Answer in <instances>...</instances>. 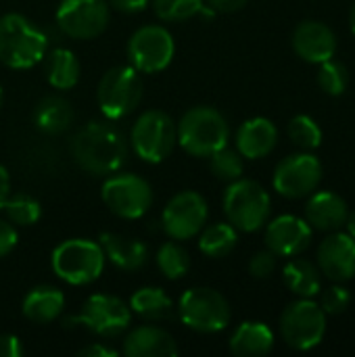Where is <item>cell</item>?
I'll return each instance as SVG.
<instances>
[{"mask_svg": "<svg viewBox=\"0 0 355 357\" xmlns=\"http://www.w3.org/2000/svg\"><path fill=\"white\" fill-rule=\"evenodd\" d=\"M71 157L92 176H111L126 163L128 140L113 123L90 121L73 134Z\"/></svg>", "mask_w": 355, "mask_h": 357, "instance_id": "1", "label": "cell"}, {"mask_svg": "<svg viewBox=\"0 0 355 357\" xmlns=\"http://www.w3.org/2000/svg\"><path fill=\"white\" fill-rule=\"evenodd\" d=\"M48 36L27 17H0V61L10 69H29L46 56Z\"/></svg>", "mask_w": 355, "mask_h": 357, "instance_id": "2", "label": "cell"}, {"mask_svg": "<svg viewBox=\"0 0 355 357\" xmlns=\"http://www.w3.org/2000/svg\"><path fill=\"white\" fill-rule=\"evenodd\" d=\"M178 144L192 157H211L224 149L230 138L226 117L213 107L188 109L176 126Z\"/></svg>", "mask_w": 355, "mask_h": 357, "instance_id": "3", "label": "cell"}, {"mask_svg": "<svg viewBox=\"0 0 355 357\" xmlns=\"http://www.w3.org/2000/svg\"><path fill=\"white\" fill-rule=\"evenodd\" d=\"M105 259L100 243L90 238H69L52 251V270L67 284L84 287L100 278Z\"/></svg>", "mask_w": 355, "mask_h": 357, "instance_id": "4", "label": "cell"}, {"mask_svg": "<svg viewBox=\"0 0 355 357\" xmlns=\"http://www.w3.org/2000/svg\"><path fill=\"white\" fill-rule=\"evenodd\" d=\"M272 201L268 190L253 180H234L224 192V213L241 232H257L268 224Z\"/></svg>", "mask_w": 355, "mask_h": 357, "instance_id": "5", "label": "cell"}, {"mask_svg": "<svg viewBox=\"0 0 355 357\" xmlns=\"http://www.w3.org/2000/svg\"><path fill=\"white\" fill-rule=\"evenodd\" d=\"M178 316L182 324L195 333L213 335L230 324L232 312L228 299L213 289H188L178 301Z\"/></svg>", "mask_w": 355, "mask_h": 357, "instance_id": "6", "label": "cell"}, {"mask_svg": "<svg viewBox=\"0 0 355 357\" xmlns=\"http://www.w3.org/2000/svg\"><path fill=\"white\" fill-rule=\"evenodd\" d=\"M132 149L146 163H161L178 144L176 121L161 109L144 111L132 128Z\"/></svg>", "mask_w": 355, "mask_h": 357, "instance_id": "7", "label": "cell"}, {"mask_svg": "<svg viewBox=\"0 0 355 357\" xmlns=\"http://www.w3.org/2000/svg\"><path fill=\"white\" fill-rule=\"evenodd\" d=\"M142 98V79L132 65L111 67L98 82L96 100L107 119L130 115Z\"/></svg>", "mask_w": 355, "mask_h": 357, "instance_id": "8", "label": "cell"}, {"mask_svg": "<svg viewBox=\"0 0 355 357\" xmlns=\"http://www.w3.org/2000/svg\"><path fill=\"white\" fill-rule=\"evenodd\" d=\"M280 335L285 343L297 351H310L318 347L326 335V314L312 301L301 297L299 301L287 305L280 316Z\"/></svg>", "mask_w": 355, "mask_h": 357, "instance_id": "9", "label": "cell"}, {"mask_svg": "<svg viewBox=\"0 0 355 357\" xmlns=\"http://www.w3.org/2000/svg\"><path fill=\"white\" fill-rule=\"evenodd\" d=\"M132 322V310L119 297L113 295H90L80 314L65 320V328L84 326L98 337H117Z\"/></svg>", "mask_w": 355, "mask_h": 357, "instance_id": "10", "label": "cell"}, {"mask_svg": "<svg viewBox=\"0 0 355 357\" xmlns=\"http://www.w3.org/2000/svg\"><path fill=\"white\" fill-rule=\"evenodd\" d=\"M100 197L107 209L123 220H138L153 205L151 184L136 174H111L103 182Z\"/></svg>", "mask_w": 355, "mask_h": 357, "instance_id": "11", "label": "cell"}, {"mask_svg": "<svg viewBox=\"0 0 355 357\" xmlns=\"http://www.w3.org/2000/svg\"><path fill=\"white\" fill-rule=\"evenodd\" d=\"M176 52L174 36L163 25H142L128 42L130 65L140 73L163 71Z\"/></svg>", "mask_w": 355, "mask_h": 357, "instance_id": "12", "label": "cell"}, {"mask_svg": "<svg viewBox=\"0 0 355 357\" xmlns=\"http://www.w3.org/2000/svg\"><path fill=\"white\" fill-rule=\"evenodd\" d=\"M207 222V201L195 190H182L174 195L163 213L161 228L174 241L195 238Z\"/></svg>", "mask_w": 355, "mask_h": 357, "instance_id": "13", "label": "cell"}, {"mask_svg": "<svg viewBox=\"0 0 355 357\" xmlns=\"http://www.w3.org/2000/svg\"><path fill=\"white\" fill-rule=\"evenodd\" d=\"M322 180V163L312 153L285 157L274 169V190L287 199H303L312 195Z\"/></svg>", "mask_w": 355, "mask_h": 357, "instance_id": "14", "label": "cell"}, {"mask_svg": "<svg viewBox=\"0 0 355 357\" xmlns=\"http://www.w3.org/2000/svg\"><path fill=\"white\" fill-rule=\"evenodd\" d=\"M109 4L105 0H63L56 8V25L73 40H92L107 29Z\"/></svg>", "mask_w": 355, "mask_h": 357, "instance_id": "15", "label": "cell"}, {"mask_svg": "<svg viewBox=\"0 0 355 357\" xmlns=\"http://www.w3.org/2000/svg\"><path fill=\"white\" fill-rule=\"evenodd\" d=\"M316 257L320 274L335 282H347L355 276V238L347 232H328Z\"/></svg>", "mask_w": 355, "mask_h": 357, "instance_id": "16", "label": "cell"}, {"mask_svg": "<svg viewBox=\"0 0 355 357\" xmlns=\"http://www.w3.org/2000/svg\"><path fill=\"white\" fill-rule=\"evenodd\" d=\"M312 243V226L297 215H278L266 228V245L276 257L301 255Z\"/></svg>", "mask_w": 355, "mask_h": 357, "instance_id": "17", "label": "cell"}, {"mask_svg": "<svg viewBox=\"0 0 355 357\" xmlns=\"http://www.w3.org/2000/svg\"><path fill=\"white\" fill-rule=\"evenodd\" d=\"M293 48L308 63H324L337 52V36L322 21H301L293 31Z\"/></svg>", "mask_w": 355, "mask_h": 357, "instance_id": "18", "label": "cell"}, {"mask_svg": "<svg viewBox=\"0 0 355 357\" xmlns=\"http://www.w3.org/2000/svg\"><path fill=\"white\" fill-rule=\"evenodd\" d=\"M347 203L341 195L333 190L314 192L305 205V222L322 232H337L345 226L347 220Z\"/></svg>", "mask_w": 355, "mask_h": 357, "instance_id": "19", "label": "cell"}, {"mask_svg": "<svg viewBox=\"0 0 355 357\" xmlns=\"http://www.w3.org/2000/svg\"><path fill=\"white\" fill-rule=\"evenodd\" d=\"M278 142V130L268 117H253L241 123L236 132V151L245 159L268 157Z\"/></svg>", "mask_w": 355, "mask_h": 357, "instance_id": "20", "label": "cell"}, {"mask_svg": "<svg viewBox=\"0 0 355 357\" xmlns=\"http://www.w3.org/2000/svg\"><path fill=\"white\" fill-rule=\"evenodd\" d=\"M123 354L128 357H174L180 354L174 337L153 324L134 328L123 341Z\"/></svg>", "mask_w": 355, "mask_h": 357, "instance_id": "21", "label": "cell"}, {"mask_svg": "<svg viewBox=\"0 0 355 357\" xmlns=\"http://www.w3.org/2000/svg\"><path fill=\"white\" fill-rule=\"evenodd\" d=\"M98 243L105 251V257L123 272H136L149 261V247L142 241L115 232H103Z\"/></svg>", "mask_w": 355, "mask_h": 357, "instance_id": "22", "label": "cell"}, {"mask_svg": "<svg viewBox=\"0 0 355 357\" xmlns=\"http://www.w3.org/2000/svg\"><path fill=\"white\" fill-rule=\"evenodd\" d=\"M65 310V295L56 287H33L25 297L21 312L33 324H50L54 322Z\"/></svg>", "mask_w": 355, "mask_h": 357, "instance_id": "23", "label": "cell"}, {"mask_svg": "<svg viewBox=\"0 0 355 357\" xmlns=\"http://www.w3.org/2000/svg\"><path fill=\"white\" fill-rule=\"evenodd\" d=\"M274 347V333L264 322H243L230 337V351L239 357L268 356Z\"/></svg>", "mask_w": 355, "mask_h": 357, "instance_id": "24", "label": "cell"}, {"mask_svg": "<svg viewBox=\"0 0 355 357\" xmlns=\"http://www.w3.org/2000/svg\"><path fill=\"white\" fill-rule=\"evenodd\" d=\"M71 121H73V109L69 100H65L63 96H56V94L44 96L33 109L36 128L48 136L63 134L71 126Z\"/></svg>", "mask_w": 355, "mask_h": 357, "instance_id": "25", "label": "cell"}, {"mask_svg": "<svg viewBox=\"0 0 355 357\" xmlns=\"http://www.w3.org/2000/svg\"><path fill=\"white\" fill-rule=\"evenodd\" d=\"M285 284L289 287L291 293H295L297 297H305L312 299L322 291V276L316 264L308 261V259H291L285 270Z\"/></svg>", "mask_w": 355, "mask_h": 357, "instance_id": "26", "label": "cell"}, {"mask_svg": "<svg viewBox=\"0 0 355 357\" xmlns=\"http://www.w3.org/2000/svg\"><path fill=\"white\" fill-rule=\"evenodd\" d=\"M46 79L56 90H71L80 82V61L69 48H54L46 59Z\"/></svg>", "mask_w": 355, "mask_h": 357, "instance_id": "27", "label": "cell"}, {"mask_svg": "<svg viewBox=\"0 0 355 357\" xmlns=\"http://www.w3.org/2000/svg\"><path fill=\"white\" fill-rule=\"evenodd\" d=\"M130 310L144 320H163L174 312V303L163 289L144 287L136 291L130 299Z\"/></svg>", "mask_w": 355, "mask_h": 357, "instance_id": "28", "label": "cell"}, {"mask_svg": "<svg viewBox=\"0 0 355 357\" xmlns=\"http://www.w3.org/2000/svg\"><path fill=\"white\" fill-rule=\"evenodd\" d=\"M199 234H201L199 236V249H201V253H205L211 259H220V257L230 255L239 243L236 228L232 224H224V222L211 224V226L203 228Z\"/></svg>", "mask_w": 355, "mask_h": 357, "instance_id": "29", "label": "cell"}, {"mask_svg": "<svg viewBox=\"0 0 355 357\" xmlns=\"http://www.w3.org/2000/svg\"><path fill=\"white\" fill-rule=\"evenodd\" d=\"M157 268L161 270V274L169 280H180L186 276L188 268H190V255L188 251L176 243H163L157 251Z\"/></svg>", "mask_w": 355, "mask_h": 357, "instance_id": "30", "label": "cell"}, {"mask_svg": "<svg viewBox=\"0 0 355 357\" xmlns=\"http://www.w3.org/2000/svg\"><path fill=\"white\" fill-rule=\"evenodd\" d=\"M8 222H13V226H31L40 220L42 215V207L40 203L25 195V192H19V195H8V199L4 201L2 205Z\"/></svg>", "mask_w": 355, "mask_h": 357, "instance_id": "31", "label": "cell"}, {"mask_svg": "<svg viewBox=\"0 0 355 357\" xmlns=\"http://www.w3.org/2000/svg\"><path fill=\"white\" fill-rule=\"evenodd\" d=\"M209 169L218 180L234 182L243 176V157L239 151L228 149V144L209 157Z\"/></svg>", "mask_w": 355, "mask_h": 357, "instance_id": "32", "label": "cell"}, {"mask_svg": "<svg viewBox=\"0 0 355 357\" xmlns=\"http://www.w3.org/2000/svg\"><path fill=\"white\" fill-rule=\"evenodd\" d=\"M289 136L303 151H314L322 144V130L310 115H295L289 123Z\"/></svg>", "mask_w": 355, "mask_h": 357, "instance_id": "33", "label": "cell"}, {"mask_svg": "<svg viewBox=\"0 0 355 357\" xmlns=\"http://www.w3.org/2000/svg\"><path fill=\"white\" fill-rule=\"evenodd\" d=\"M349 84V75H347V67L335 59H328L324 63H320L318 69V86L328 94V96H341L347 90Z\"/></svg>", "mask_w": 355, "mask_h": 357, "instance_id": "34", "label": "cell"}, {"mask_svg": "<svg viewBox=\"0 0 355 357\" xmlns=\"http://www.w3.org/2000/svg\"><path fill=\"white\" fill-rule=\"evenodd\" d=\"M153 8L163 21H186L203 10V0H153Z\"/></svg>", "mask_w": 355, "mask_h": 357, "instance_id": "35", "label": "cell"}, {"mask_svg": "<svg viewBox=\"0 0 355 357\" xmlns=\"http://www.w3.org/2000/svg\"><path fill=\"white\" fill-rule=\"evenodd\" d=\"M320 293H322V297H320V307H322L324 314H328V316H339V314H343V312L349 307V303H352L349 291H347L345 287H341V284H335V287L324 289V291H320Z\"/></svg>", "mask_w": 355, "mask_h": 357, "instance_id": "36", "label": "cell"}, {"mask_svg": "<svg viewBox=\"0 0 355 357\" xmlns=\"http://www.w3.org/2000/svg\"><path fill=\"white\" fill-rule=\"evenodd\" d=\"M276 270V255L268 249V251H257L251 261H249V274L253 278H270Z\"/></svg>", "mask_w": 355, "mask_h": 357, "instance_id": "37", "label": "cell"}, {"mask_svg": "<svg viewBox=\"0 0 355 357\" xmlns=\"http://www.w3.org/2000/svg\"><path fill=\"white\" fill-rule=\"evenodd\" d=\"M19 243V234L13 224L0 220V259L6 257Z\"/></svg>", "mask_w": 355, "mask_h": 357, "instance_id": "38", "label": "cell"}, {"mask_svg": "<svg viewBox=\"0 0 355 357\" xmlns=\"http://www.w3.org/2000/svg\"><path fill=\"white\" fill-rule=\"evenodd\" d=\"M25 354L21 339L15 335H0V357H21Z\"/></svg>", "mask_w": 355, "mask_h": 357, "instance_id": "39", "label": "cell"}, {"mask_svg": "<svg viewBox=\"0 0 355 357\" xmlns=\"http://www.w3.org/2000/svg\"><path fill=\"white\" fill-rule=\"evenodd\" d=\"M207 4L213 13H234L241 10L247 0H207Z\"/></svg>", "mask_w": 355, "mask_h": 357, "instance_id": "40", "label": "cell"}, {"mask_svg": "<svg viewBox=\"0 0 355 357\" xmlns=\"http://www.w3.org/2000/svg\"><path fill=\"white\" fill-rule=\"evenodd\" d=\"M109 2L113 8L121 13H140L151 4V0H109Z\"/></svg>", "mask_w": 355, "mask_h": 357, "instance_id": "41", "label": "cell"}, {"mask_svg": "<svg viewBox=\"0 0 355 357\" xmlns=\"http://www.w3.org/2000/svg\"><path fill=\"white\" fill-rule=\"evenodd\" d=\"M80 356L82 357H115L117 356V351H115V349H111V347H107V345H103V343H92V345H88V347L80 349Z\"/></svg>", "mask_w": 355, "mask_h": 357, "instance_id": "42", "label": "cell"}, {"mask_svg": "<svg viewBox=\"0 0 355 357\" xmlns=\"http://www.w3.org/2000/svg\"><path fill=\"white\" fill-rule=\"evenodd\" d=\"M8 195H10V176H8V169L0 163V209L4 201L8 199Z\"/></svg>", "mask_w": 355, "mask_h": 357, "instance_id": "43", "label": "cell"}, {"mask_svg": "<svg viewBox=\"0 0 355 357\" xmlns=\"http://www.w3.org/2000/svg\"><path fill=\"white\" fill-rule=\"evenodd\" d=\"M345 226H347V234L355 238V211L347 213V220H345Z\"/></svg>", "mask_w": 355, "mask_h": 357, "instance_id": "44", "label": "cell"}, {"mask_svg": "<svg viewBox=\"0 0 355 357\" xmlns=\"http://www.w3.org/2000/svg\"><path fill=\"white\" fill-rule=\"evenodd\" d=\"M349 27H352V31H354L355 36V2L354 6H352V13H349Z\"/></svg>", "mask_w": 355, "mask_h": 357, "instance_id": "45", "label": "cell"}, {"mask_svg": "<svg viewBox=\"0 0 355 357\" xmlns=\"http://www.w3.org/2000/svg\"><path fill=\"white\" fill-rule=\"evenodd\" d=\"M0 105H2V88H0Z\"/></svg>", "mask_w": 355, "mask_h": 357, "instance_id": "46", "label": "cell"}]
</instances>
